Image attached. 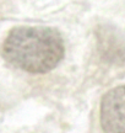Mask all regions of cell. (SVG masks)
<instances>
[{
  "instance_id": "obj_2",
  "label": "cell",
  "mask_w": 125,
  "mask_h": 133,
  "mask_svg": "<svg viewBox=\"0 0 125 133\" xmlns=\"http://www.w3.org/2000/svg\"><path fill=\"white\" fill-rule=\"evenodd\" d=\"M101 126L104 133H125V85L116 86L102 97Z\"/></svg>"
},
{
  "instance_id": "obj_1",
  "label": "cell",
  "mask_w": 125,
  "mask_h": 133,
  "mask_svg": "<svg viewBox=\"0 0 125 133\" xmlns=\"http://www.w3.org/2000/svg\"><path fill=\"white\" fill-rule=\"evenodd\" d=\"M1 52L16 68L33 74L48 73L64 57L65 47L61 35L43 26L15 27L6 36Z\"/></svg>"
}]
</instances>
